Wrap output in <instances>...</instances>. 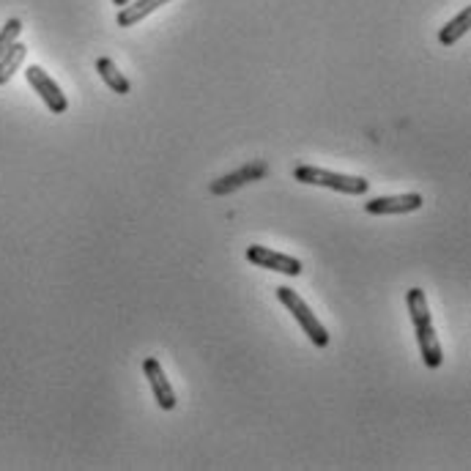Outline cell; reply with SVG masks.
<instances>
[{
	"instance_id": "cell-1",
	"label": "cell",
	"mask_w": 471,
	"mask_h": 471,
	"mask_svg": "<svg viewBox=\"0 0 471 471\" xmlns=\"http://www.w3.org/2000/svg\"><path fill=\"white\" fill-rule=\"evenodd\" d=\"M408 313H411V324L416 329V342H419V354L425 367L439 370L444 365V351L442 342L436 337L433 321H431V307H427V299L422 288H411L408 290Z\"/></svg>"
},
{
	"instance_id": "cell-2",
	"label": "cell",
	"mask_w": 471,
	"mask_h": 471,
	"mask_svg": "<svg viewBox=\"0 0 471 471\" xmlns=\"http://www.w3.org/2000/svg\"><path fill=\"white\" fill-rule=\"evenodd\" d=\"M293 179L302 184H313V187H326V189H334L342 195H365L370 189V181H365L359 176H342V173H332V170L313 167V164L296 167Z\"/></svg>"
},
{
	"instance_id": "cell-3",
	"label": "cell",
	"mask_w": 471,
	"mask_h": 471,
	"mask_svg": "<svg viewBox=\"0 0 471 471\" xmlns=\"http://www.w3.org/2000/svg\"><path fill=\"white\" fill-rule=\"evenodd\" d=\"M277 299L293 313V318L299 321V326L305 329V334L310 337L313 346H318V349H326V346H329V332L324 329V324L315 318V313L307 307V302H305L302 296H299L293 288L282 285V288H277Z\"/></svg>"
},
{
	"instance_id": "cell-4",
	"label": "cell",
	"mask_w": 471,
	"mask_h": 471,
	"mask_svg": "<svg viewBox=\"0 0 471 471\" xmlns=\"http://www.w3.org/2000/svg\"><path fill=\"white\" fill-rule=\"evenodd\" d=\"M25 77H28V85L41 97V102H45L55 115H63L69 110V102L63 97V91L58 88V82L41 69V66H28L25 69Z\"/></svg>"
},
{
	"instance_id": "cell-5",
	"label": "cell",
	"mask_w": 471,
	"mask_h": 471,
	"mask_svg": "<svg viewBox=\"0 0 471 471\" xmlns=\"http://www.w3.org/2000/svg\"><path fill=\"white\" fill-rule=\"evenodd\" d=\"M247 261L255 264V266H261V269H272V272L288 274V277L302 274V261L290 258V255H285V252H274L272 247H261V244L247 247Z\"/></svg>"
},
{
	"instance_id": "cell-6",
	"label": "cell",
	"mask_w": 471,
	"mask_h": 471,
	"mask_svg": "<svg viewBox=\"0 0 471 471\" xmlns=\"http://www.w3.org/2000/svg\"><path fill=\"white\" fill-rule=\"evenodd\" d=\"M143 373H146V378H148V383H151V392H154V400L159 403V408H162V411H173V408H176V392H173V387H170V381H167V375H164L159 359H156V357H148V359L143 362Z\"/></svg>"
},
{
	"instance_id": "cell-7",
	"label": "cell",
	"mask_w": 471,
	"mask_h": 471,
	"mask_svg": "<svg viewBox=\"0 0 471 471\" xmlns=\"http://www.w3.org/2000/svg\"><path fill=\"white\" fill-rule=\"evenodd\" d=\"M425 206V198L419 192H406V195H392V198H373L365 203L367 214L383 217V214H411Z\"/></svg>"
},
{
	"instance_id": "cell-8",
	"label": "cell",
	"mask_w": 471,
	"mask_h": 471,
	"mask_svg": "<svg viewBox=\"0 0 471 471\" xmlns=\"http://www.w3.org/2000/svg\"><path fill=\"white\" fill-rule=\"evenodd\" d=\"M266 173H269V164H266L264 159L252 162V164H244L241 170H236V173L223 176V179L214 181V184H211V195H228V192H233V189H239V187H244V184H249V181L264 179Z\"/></svg>"
},
{
	"instance_id": "cell-9",
	"label": "cell",
	"mask_w": 471,
	"mask_h": 471,
	"mask_svg": "<svg viewBox=\"0 0 471 471\" xmlns=\"http://www.w3.org/2000/svg\"><path fill=\"white\" fill-rule=\"evenodd\" d=\"M167 0H132L130 6H123L118 12V28H132L140 20H146L148 14H154L156 9H162Z\"/></svg>"
},
{
	"instance_id": "cell-10",
	"label": "cell",
	"mask_w": 471,
	"mask_h": 471,
	"mask_svg": "<svg viewBox=\"0 0 471 471\" xmlns=\"http://www.w3.org/2000/svg\"><path fill=\"white\" fill-rule=\"evenodd\" d=\"M97 71H99V77L105 80V85H107L110 91H115V94H121V97H126V94L132 91V82L118 71L115 61L99 58V61H97Z\"/></svg>"
},
{
	"instance_id": "cell-11",
	"label": "cell",
	"mask_w": 471,
	"mask_h": 471,
	"mask_svg": "<svg viewBox=\"0 0 471 471\" xmlns=\"http://www.w3.org/2000/svg\"><path fill=\"white\" fill-rule=\"evenodd\" d=\"M468 28H471V6H466L458 17H452L442 30H439V41L444 47H452L455 41H460L466 33H468Z\"/></svg>"
},
{
	"instance_id": "cell-12",
	"label": "cell",
	"mask_w": 471,
	"mask_h": 471,
	"mask_svg": "<svg viewBox=\"0 0 471 471\" xmlns=\"http://www.w3.org/2000/svg\"><path fill=\"white\" fill-rule=\"evenodd\" d=\"M25 58H28V47L22 45V41H14L9 53L0 58V85H6L14 77V71L25 63Z\"/></svg>"
},
{
	"instance_id": "cell-13",
	"label": "cell",
	"mask_w": 471,
	"mask_h": 471,
	"mask_svg": "<svg viewBox=\"0 0 471 471\" xmlns=\"http://www.w3.org/2000/svg\"><path fill=\"white\" fill-rule=\"evenodd\" d=\"M20 33H22V22L17 17L0 28V58L9 53V47L14 45V41H20Z\"/></svg>"
},
{
	"instance_id": "cell-14",
	"label": "cell",
	"mask_w": 471,
	"mask_h": 471,
	"mask_svg": "<svg viewBox=\"0 0 471 471\" xmlns=\"http://www.w3.org/2000/svg\"><path fill=\"white\" fill-rule=\"evenodd\" d=\"M132 0H113V6H118V9H123V6H130Z\"/></svg>"
}]
</instances>
